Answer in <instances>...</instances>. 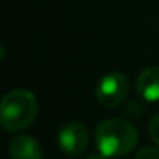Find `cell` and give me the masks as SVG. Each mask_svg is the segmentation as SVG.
<instances>
[{"mask_svg":"<svg viewBox=\"0 0 159 159\" xmlns=\"http://www.w3.org/2000/svg\"><path fill=\"white\" fill-rule=\"evenodd\" d=\"M138 130L125 119L113 117L101 122L96 128V145L105 158H122L138 144Z\"/></svg>","mask_w":159,"mask_h":159,"instance_id":"cell-1","label":"cell"},{"mask_svg":"<svg viewBox=\"0 0 159 159\" xmlns=\"http://www.w3.org/2000/svg\"><path fill=\"white\" fill-rule=\"evenodd\" d=\"M39 113L36 96L28 90H12L0 101V125L6 131H22L33 125Z\"/></svg>","mask_w":159,"mask_h":159,"instance_id":"cell-2","label":"cell"},{"mask_svg":"<svg viewBox=\"0 0 159 159\" xmlns=\"http://www.w3.org/2000/svg\"><path fill=\"white\" fill-rule=\"evenodd\" d=\"M128 94V79L119 71H111L105 74L96 90V98L101 105L114 108L120 105Z\"/></svg>","mask_w":159,"mask_h":159,"instance_id":"cell-3","label":"cell"},{"mask_svg":"<svg viewBox=\"0 0 159 159\" xmlns=\"http://www.w3.org/2000/svg\"><path fill=\"white\" fill-rule=\"evenodd\" d=\"M57 141H59L60 150L65 155L74 158V156H80L87 150L90 134H88V130L84 124L70 122L60 130Z\"/></svg>","mask_w":159,"mask_h":159,"instance_id":"cell-4","label":"cell"},{"mask_svg":"<svg viewBox=\"0 0 159 159\" xmlns=\"http://www.w3.org/2000/svg\"><path fill=\"white\" fill-rule=\"evenodd\" d=\"M136 93L147 102L159 101V66H148L138 76Z\"/></svg>","mask_w":159,"mask_h":159,"instance_id":"cell-5","label":"cell"},{"mask_svg":"<svg viewBox=\"0 0 159 159\" xmlns=\"http://www.w3.org/2000/svg\"><path fill=\"white\" fill-rule=\"evenodd\" d=\"M9 156L11 159H42L43 152L37 139L33 136L20 134L11 141Z\"/></svg>","mask_w":159,"mask_h":159,"instance_id":"cell-6","label":"cell"},{"mask_svg":"<svg viewBox=\"0 0 159 159\" xmlns=\"http://www.w3.org/2000/svg\"><path fill=\"white\" fill-rule=\"evenodd\" d=\"M148 133H150V138L153 139V142L159 147V114H155V116L150 119Z\"/></svg>","mask_w":159,"mask_h":159,"instance_id":"cell-7","label":"cell"},{"mask_svg":"<svg viewBox=\"0 0 159 159\" xmlns=\"http://www.w3.org/2000/svg\"><path fill=\"white\" fill-rule=\"evenodd\" d=\"M134 159H159V148H155V147H142L136 153Z\"/></svg>","mask_w":159,"mask_h":159,"instance_id":"cell-8","label":"cell"},{"mask_svg":"<svg viewBox=\"0 0 159 159\" xmlns=\"http://www.w3.org/2000/svg\"><path fill=\"white\" fill-rule=\"evenodd\" d=\"M125 113L131 117H138L139 114H142V105L138 102H130V107L125 108Z\"/></svg>","mask_w":159,"mask_h":159,"instance_id":"cell-9","label":"cell"},{"mask_svg":"<svg viewBox=\"0 0 159 159\" xmlns=\"http://www.w3.org/2000/svg\"><path fill=\"white\" fill-rule=\"evenodd\" d=\"M87 159H105V156L102 153H94V155H90Z\"/></svg>","mask_w":159,"mask_h":159,"instance_id":"cell-10","label":"cell"},{"mask_svg":"<svg viewBox=\"0 0 159 159\" xmlns=\"http://www.w3.org/2000/svg\"><path fill=\"white\" fill-rule=\"evenodd\" d=\"M3 57H5V48L0 45V60H3Z\"/></svg>","mask_w":159,"mask_h":159,"instance_id":"cell-11","label":"cell"}]
</instances>
